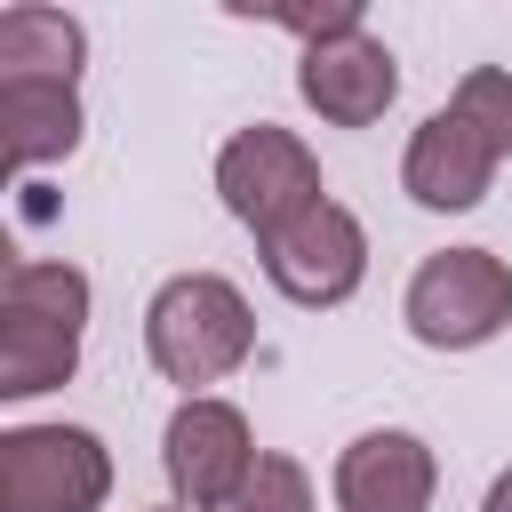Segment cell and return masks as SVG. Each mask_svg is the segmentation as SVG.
Returning <instances> with one entry per match:
<instances>
[{
	"label": "cell",
	"instance_id": "cell-6",
	"mask_svg": "<svg viewBox=\"0 0 512 512\" xmlns=\"http://www.w3.org/2000/svg\"><path fill=\"white\" fill-rule=\"evenodd\" d=\"M256 256H264V280H272L296 312H336V304H352L360 280H368V232H360V216H352L344 200L304 208L296 224H280L272 240H256Z\"/></svg>",
	"mask_w": 512,
	"mask_h": 512
},
{
	"label": "cell",
	"instance_id": "cell-7",
	"mask_svg": "<svg viewBox=\"0 0 512 512\" xmlns=\"http://www.w3.org/2000/svg\"><path fill=\"white\" fill-rule=\"evenodd\" d=\"M256 432H248V416L232 408V400H216V392H200V400H176V416H168V432H160V472H168V488H176V504H192V512H224L232 496H240V480L256 472Z\"/></svg>",
	"mask_w": 512,
	"mask_h": 512
},
{
	"label": "cell",
	"instance_id": "cell-3",
	"mask_svg": "<svg viewBox=\"0 0 512 512\" xmlns=\"http://www.w3.org/2000/svg\"><path fill=\"white\" fill-rule=\"evenodd\" d=\"M400 320L424 352H480L512 328V264L496 248H440L408 272Z\"/></svg>",
	"mask_w": 512,
	"mask_h": 512
},
{
	"label": "cell",
	"instance_id": "cell-11",
	"mask_svg": "<svg viewBox=\"0 0 512 512\" xmlns=\"http://www.w3.org/2000/svg\"><path fill=\"white\" fill-rule=\"evenodd\" d=\"M80 80H0V136L8 168H48L80 152Z\"/></svg>",
	"mask_w": 512,
	"mask_h": 512
},
{
	"label": "cell",
	"instance_id": "cell-1",
	"mask_svg": "<svg viewBox=\"0 0 512 512\" xmlns=\"http://www.w3.org/2000/svg\"><path fill=\"white\" fill-rule=\"evenodd\" d=\"M88 336V272L64 256H16L0 272V400L72 384Z\"/></svg>",
	"mask_w": 512,
	"mask_h": 512
},
{
	"label": "cell",
	"instance_id": "cell-17",
	"mask_svg": "<svg viewBox=\"0 0 512 512\" xmlns=\"http://www.w3.org/2000/svg\"><path fill=\"white\" fill-rule=\"evenodd\" d=\"M144 512H184V504H144Z\"/></svg>",
	"mask_w": 512,
	"mask_h": 512
},
{
	"label": "cell",
	"instance_id": "cell-8",
	"mask_svg": "<svg viewBox=\"0 0 512 512\" xmlns=\"http://www.w3.org/2000/svg\"><path fill=\"white\" fill-rule=\"evenodd\" d=\"M296 96L328 120V128H376L400 96V56L360 24V32H336L320 48L296 56Z\"/></svg>",
	"mask_w": 512,
	"mask_h": 512
},
{
	"label": "cell",
	"instance_id": "cell-16",
	"mask_svg": "<svg viewBox=\"0 0 512 512\" xmlns=\"http://www.w3.org/2000/svg\"><path fill=\"white\" fill-rule=\"evenodd\" d=\"M480 512H512V464L488 480V496H480Z\"/></svg>",
	"mask_w": 512,
	"mask_h": 512
},
{
	"label": "cell",
	"instance_id": "cell-5",
	"mask_svg": "<svg viewBox=\"0 0 512 512\" xmlns=\"http://www.w3.org/2000/svg\"><path fill=\"white\" fill-rule=\"evenodd\" d=\"M216 200L232 208V224H248L256 240H272L280 224H296L304 208H320L328 184H320V160H312V144L296 128L256 120V128L224 136V152H216Z\"/></svg>",
	"mask_w": 512,
	"mask_h": 512
},
{
	"label": "cell",
	"instance_id": "cell-9",
	"mask_svg": "<svg viewBox=\"0 0 512 512\" xmlns=\"http://www.w3.org/2000/svg\"><path fill=\"white\" fill-rule=\"evenodd\" d=\"M496 168H504L496 144H488L456 104H440V112L416 120V136H408V152H400V192H408L416 208H432V216H464V208L488 200Z\"/></svg>",
	"mask_w": 512,
	"mask_h": 512
},
{
	"label": "cell",
	"instance_id": "cell-4",
	"mask_svg": "<svg viewBox=\"0 0 512 512\" xmlns=\"http://www.w3.org/2000/svg\"><path fill=\"white\" fill-rule=\"evenodd\" d=\"M112 448L88 424H8L0 432V512H104Z\"/></svg>",
	"mask_w": 512,
	"mask_h": 512
},
{
	"label": "cell",
	"instance_id": "cell-2",
	"mask_svg": "<svg viewBox=\"0 0 512 512\" xmlns=\"http://www.w3.org/2000/svg\"><path fill=\"white\" fill-rule=\"evenodd\" d=\"M256 352V312L224 272H176L152 288L144 304V360L184 384V400H200L208 384H224L240 360Z\"/></svg>",
	"mask_w": 512,
	"mask_h": 512
},
{
	"label": "cell",
	"instance_id": "cell-14",
	"mask_svg": "<svg viewBox=\"0 0 512 512\" xmlns=\"http://www.w3.org/2000/svg\"><path fill=\"white\" fill-rule=\"evenodd\" d=\"M224 512H320V504H312V472H304L296 456L264 448V456H256V472L240 480V496H232Z\"/></svg>",
	"mask_w": 512,
	"mask_h": 512
},
{
	"label": "cell",
	"instance_id": "cell-13",
	"mask_svg": "<svg viewBox=\"0 0 512 512\" xmlns=\"http://www.w3.org/2000/svg\"><path fill=\"white\" fill-rule=\"evenodd\" d=\"M488 144H496V160H512V72L504 64H472L464 80H456V96H448Z\"/></svg>",
	"mask_w": 512,
	"mask_h": 512
},
{
	"label": "cell",
	"instance_id": "cell-12",
	"mask_svg": "<svg viewBox=\"0 0 512 512\" xmlns=\"http://www.w3.org/2000/svg\"><path fill=\"white\" fill-rule=\"evenodd\" d=\"M80 64H88L80 16H64L48 0L0 8V80H80Z\"/></svg>",
	"mask_w": 512,
	"mask_h": 512
},
{
	"label": "cell",
	"instance_id": "cell-15",
	"mask_svg": "<svg viewBox=\"0 0 512 512\" xmlns=\"http://www.w3.org/2000/svg\"><path fill=\"white\" fill-rule=\"evenodd\" d=\"M264 24L296 32L304 48H320V40H336V32H360L368 16H360V0H328V8H264Z\"/></svg>",
	"mask_w": 512,
	"mask_h": 512
},
{
	"label": "cell",
	"instance_id": "cell-10",
	"mask_svg": "<svg viewBox=\"0 0 512 512\" xmlns=\"http://www.w3.org/2000/svg\"><path fill=\"white\" fill-rule=\"evenodd\" d=\"M432 488H440V456L400 424L344 440V456L328 472L336 512H432Z\"/></svg>",
	"mask_w": 512,
	"mask_h": 512
}]
</instances>
